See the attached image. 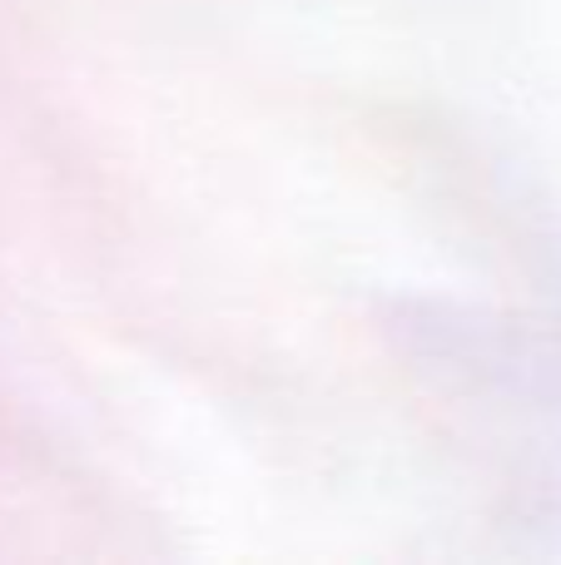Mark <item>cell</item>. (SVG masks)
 Segmentation results:
<instances>
[]
</instances>
